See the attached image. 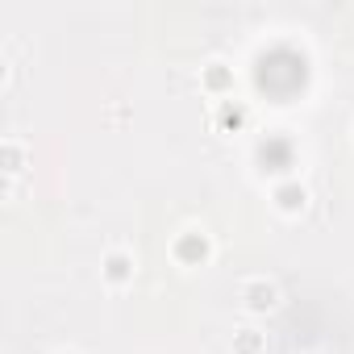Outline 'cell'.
Returning <instances> with one entry per match:
<instances>
[{"label":"cell","mask_w":354,"mask_h":354,"mask_svg":"<svg viewBox=\"0 0 354 354\" xmlns=\"http://www.w3.org/2000/svg\"><path fill=\"white\" fill-rule=\"evenodd\" d=\"M263 350V337L254 333V329H242L238 337H234V354H259Z\"/></svg>","instance_id":"obj_3"},{"label":"cell","mask_w":354,"mask_h":354,"mask_svg":"<svg viewBox=\"0 0 354 354\" xmlns=\"http://www.w3.org/2000/svg\"><path fill=\"white\" fill-rule=\"evenodd\" d=\"M104 279H109V283L133 279V259H129V254H109V259H104Z\"/></svg>","instance_id":"obj_1"},{"label":"cell","mask_w":354,"mask_h":354,"mask_svg":"<svg viewBox=\"0 0 354 354\" xmlns=\"http://www.w3.org/2000/svg\"><path fill=\"white\" fill-rule=\"evenodd\" d=\"M279 209H288V213L292 209H304V188H283L279 192Z\"/></svg>","instance_id":"obj_4"},{"label":"cell","mask_w":354,"mask_h":354,"mask_svg":"<svg viewBox=\"0 0 354 354\" xmlns=\"http://www.w3.org/2000/svg\"><path fill=\"white\" fill-rule=\"evenodd\" d=\"M246 304H250L254 313L275 308V288H271V283H250V288H246Z\"/></svg>","instance_id":"obj_2"}]
</instances>
